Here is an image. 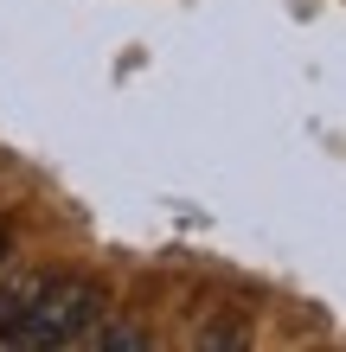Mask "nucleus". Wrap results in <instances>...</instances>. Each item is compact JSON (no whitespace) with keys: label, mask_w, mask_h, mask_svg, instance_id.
Wrapping results in <instances>:
<instances>
[{"label":"nucleus","mask_w":346,"mask_h":352,"mask_svg":"<svg viewBox=\"0 0 346 352\" xmlns=\"http://www.w3.org/2000/svg\"><path fill=\"white\" fill-rule=\"evenodd\" d=\"M103 314V288L77 282V276H39L32 301L7 320L13 346H71L90 333V320Z\"/></svg>","instance_id":"1"},{"label":"nucleus","mask_w":346,"mask_h":352,"mask_svg":"<svg viewBox=\"0 0 346 352\" xmlns=\"http://www.w3.org/2000/svg\"><path fill=\"white\" fill-rule=\"evenodd\" d=\"M84 340H90V346H148L135 327H109V333H84Z\"/></svg>","instance_id":"2"},{"label":"nucleus","mask_w":346,"mask_h":352,"mask_svg":"<svg viewBox=\"0 0 346 352\" xmlns=\"http://www.w3.org/2000/svg\"><path fill=\"white\" fill-rule=\"evenodd\" d=\"M7 256H13V237H7V231H0V263H7Z\"/></svg>","instance_id":"3"}]
</instances>
